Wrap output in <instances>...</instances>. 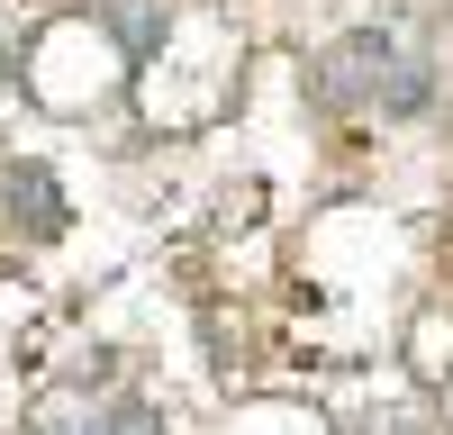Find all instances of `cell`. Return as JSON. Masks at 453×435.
Wrapping results in <instances>:
<instances>
[{
    "label": "cell",
    "mask_w": 453,
    "mask_h": 435,
    "mask_svg": "<svg viewBox=\"0 0 453 435\" xmlns=\"http://www.w3.org/2000/svg\"><path fill=\"white\" fill-rule=\"evenodd\" d=\"M326 72H335V91H372V82H390V72H399L390 27H345V36H335V55H326Z\"/></svg>",
    "instance_id": "1"
},
{
    "label": "cell",
    "mask_w": 453,
    "mask_h": 435,
    "mask_svg": "<svg viewBox=\"0 0 453 435\" xmlns=\"http://www.w3.org/2000/svg\"><path fill=\"white\" fill-rule=\"evenodd\" d=\"M0 200H10V218H27V236H64L73 227V209H64V191H55L46 164H19L10 181H0Z\"/></svg>",
    "instance_id": "2"
},
{
    "label": "cell",
    "mask_w": 453,
    "mask_h": 435,
    "mask_svg": "<svg viewBox=\"0 0 453 435\" xmlns=\"http://www.w3.org/2000/svg\"><path fill=\"white\" fill-rule=\"evenodd\" d=\"M381 109H390V118H418V109H426V72H390V91H381Z\"/></svg>",
    "instance_id": "3"
},
{
    "label": "cell",
    "mask_w": 453,
    "mask_h": 435,
    "mask_svg": "<svg viewBox=\"0 0 453 435\" xmlns=\"http://www.w3.org/2000/svg\"><path fill=\"white\" fill-rule=\"evenodd\" d=\"M100 435H164V417L145 408V399H119V417H109Z\"/></svg>",
    "instance_id": "4"
},
{
    "label": "cell",
    "mask_w": 453,
    "mask_h": 435,
    "mask_svg": "<svg viewBox=\"0 0 453 435\" xmlns=\"http://www.w3.org/2000/svg\"><path fill=\"white\" fill-rule=\"evenodd\" d=\"M64 435H91V426H64Z\"/></svg>",
    "instance_id": "5"
}]
</instances>
